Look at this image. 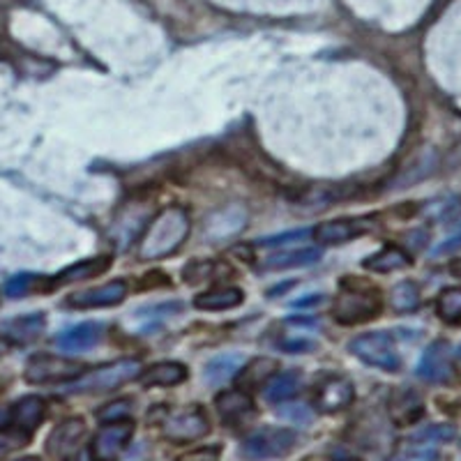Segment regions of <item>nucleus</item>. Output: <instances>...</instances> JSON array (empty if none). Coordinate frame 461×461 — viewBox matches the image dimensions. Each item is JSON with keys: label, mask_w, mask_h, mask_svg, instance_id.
Listing matches in <instances>:
<instances>
[{"label": "nucleus", "mask_w": 461, "mask_h": 461, "mask_svg": "<svg viewBox=\"0 0 461 461\" xmlns=\"http://www.w3.org/2000/svg\"><path fill=\"white\" fill-rule=\"evenodd\" d=\"M189 236V215L183 208H164L158 217L148 221L143 230L139 257L143 261H159L180 249Z\"/></svg>", "instance_id": "f257e3e1"}, {"label": "nucleus", "mask_w": 461, "mask_h": 461, "mask_svg": "<svg viewBox=\"0 0 461 461\" xmlns=\"http://www.w3.org/2000/svg\"><path fill=\"white\" fill-rule=\"evenodd\" d=\"M381 310L383 298L378 288H374L365 279H344L332 304V316L341 325H356L376 319Z\"/></svg>", "instance_id": "f03ea898"}, {"label": "nucleus", "mask_w": 461, "mask_h": 461, "mask_svg": "<svg viewBox=\"0 0 461 461\" xmlns=\"http://www.w3.org/2000/svg\"><path fill=\"white\" fill-rule=\"evenodd\" d=\"M137 376H141V362L122 357L79 376L72 385H68V393H109L134 381Z\"/></svg>", "instance_id": "7ed1b4c3"}, {"label": "nucleus", "mask_w": 461, "mask_h": 461, "mask_svg": "<svg viewBox=\"0 0 461 461\" xmlns=\"http://www.w3.org/2000/svg\"><path fill=\"white\" fill-rule=\"evenodd\" d=\"M348 351L365 365L383 369V372H397L402 367V357H399L393 335L388 332H367V335L356 337L348 344Z\"/></svg>", "instance_id": "20e7f679"}, {"label": "nucleus", "mask_w": 461, "mask_h": 461, "mask_svg": "<svg viewBox=\"0 0 461 461\" xmlns=\"http://www.w3.org/2000/svg\"><path fill=\"white\" fill-rule=\"evenodd\" d=\"M28 383L32 385H49V383L77 381L84 376V365L77 360H69L63 356H51V353H37L26 362L23 372Z\"/></svg>", "instance_id": "39448f33"}, {"label": "nucleus", "mask_w": 461, "mask_h": 461, "mask_svg": "<svg viewBox=\"0 0 461 461\" xmlns=\"http://www.w3.org/2000/svg\"><path fill=\"white\" fill-rule=\"evenodd\" d=\"M294 429H284V427H263V429L254 431L249 438L242 443V455L249 461H270L286 456L288 452L295 447Z\"/></svg>", "instance_id": "423d86ee"}, {"label": "nucleus", "mask_w": 461, "mask_h": 461, "mask_svg": "<svg viewBox=\"0 0 461 461\" xmlns=\"http://www.w3.org/2000/svg\"><path fill=\"white\" fill-rule=\"evenodd\" d=\"M210 431V420L199 406L168 413L162 422V434L173 443H192Z\"/></svg>", "instance_id": "0eeeda50"}, {"label": "nucleus", "mask_w": 461, "mask_h": 461, "mask_svg": "<svg viewBox=\"0 0 461 461\" xmlns=\"http://www.w3.org/2000/svg\"><path fill=\"white\" fill-rule=\"evenodd\" d=\"M134 436V422L131 420H121V422H109L97 431L90 446L93 461H118L122 452L130 446Z\"/></svg>", "instance_id": "6e6552de"}, {"label": "nucleus", "mask_w": 461, "mask_h": 461, "mask_svg": "<svg viewBox=\"0 0 461 461\" xmlns=\"http://www.w3.org/2000/svg\"><path fill=\"white\" fill-rule=\"evenodd\" d=\"M374 226H376L374 217H344V220H332L319 224L312 230V236H314L319 245H344V242H351L369 233V230H374Z\"/></svg>", "instance_id": "1a4fd4ad"}, {"label": "nucleus", "mask_w": 461, "mask_h": 461, "mask_svg": "<svg viewBox=\"0 0 461 461\" xmlns=\"http://www.w3.org/2000/svg\"><path fill=\"white\" fill-rule=\"evenodd\" d=\"M356 399V385L351 378L339 374H325L316 385V409L321 413H339L348 409Z\"/></svg>", "instance_id": "9d476101"}, {"label": "nucleus", "mask_w": 461, "mask_h": 461, "mask_svg": "<svg viewBox=\"0 0 461 461\" xmlns=\"http://www.w3.org/2000/svg\"><path fill=\"white\" fill-rule=\"evenodd\" d=\"M127 295V284L122 279L115 282L102 284L97 288H86V291H77L68 298L69 307L74 310H102V307H115L121 304Z\"/></svg>", "instance_id": "9b49d317"}, {"label": "nucleus", "mask_w": 461, "mask_h": 461, "mask_svg": "<svg viewBox=\"0 0 461 461\" xmlns=\"http://www.w3.org/2000/svg\"><path fill=\"white\" fill-rule=\"evenodd\" d=\"M455 374L452 367V351L447 341H434L427 346L418 365V376L427 383H447Z\"/></svg>", "instance_id": "f8f14e48"}, {"label": "nucleus", "mask_w": 461, "mask_h": 461, "mask_svg": "<svg viewBox=\"0 0 461 461\" xmlns=\"http://www.w3.org/2000/svg\"><path fill=\"white\" fill-rule=\"evenodd\" d=\"M86 436V422L81 418L63 420L47 438V452L53 459H68L81 450V440Z\"/></svg>", "instance_id": "ddd939ff"}, {"label": "nucleus", "mask_w": 461, "mask_h": 461, "mask_svg": "<svg viewBox=\"0 0 461 461\" xmlns=\"http://www.w3.org/2000/svg\"><path fill=\"white\" fill-rule=\"evenodd\" d=\"M215 406L220 411L224 425L229 427H247L257 418V406H254L252 397L242 390H226L215 399Z\"/></svg>", "instance_id": "4468645a"}, {"label": "nucleus", "mask_w": 461, "mask_h": 461, "mask_svg": "<svg viewBox=\"0 0 461 461\" xmlns=\"http://www.w3.org/2000/svg\"><path fill=\"white\" fill-rule=\"evenodd\" d=\"M275 374H279V362L275 357H254L238 372V385L242 393H254L273 381Z\"/></svg>", "instance_id": "2eb2a0df"}, {"label": "nucleus", "mask_w": 461, "mask_h": 461, "mask_svg": "<svg viewBox=\"0 0 461 461\" xmlns=\"http://www.w3.org/2000/svg\"><path fill=\"white\" fill-rule=\"evenodd\" d=\"M102 337V325L97 323H81L74 325L69 330H65L63 335H58L56 344L60 351L65 353H81L93 348Z\"/></svg>", "instance_id": "dca6fc26"}, {"label": "nucleus", "mask_w": 461, "mask_h": 461, "mask_svg": "<svg viewBox=\"0 0 461 461\" xmlns=\"http://www.w3.org/2000/svg\"><path fill=\"white\" fill-rule=\"evenodd\" d=\"M44 415H47V403L42 402L40 397L31 394V397H23L12 406V425L16 429L26 431H35L37 427L44 422Z\"/></svg>", "instance_id": "f3484780"}, {"label": "nucleus", "mask_w": 461, "mask_h": 461, "mask_svg": "<svg viewBox=\"0 0 461 461\" xmlns=\"http://www.w3.org/2000/svg\"><path fill=\"white\" fill-rule=\"evenodd\" d=\"M247 224V212L242 208H226L215 212L205 221V236L210 240H224V238L236 236L238 230Z\"/></svg>", "instance_id": "a211bd4d"}, {"label": "nucleus", "mask_w": 461, "mask_h": 461, "mask_svg": "<svg viewBox=\"0 0 461 461\" xmlns=\"http://www.w3.org/2000/svg\"><path fill=\"white\" fill-rule=\"evenodd\" d=\"M187 381V367L180 362H158L141 374V383L148 388H173Z\"/></svg>", "instance_id": "6ab92c4d"}, {"label": "nucleus", "mask_w": 461, "mask_h": 461, "mask_svg": "<svg viewBox=\"0 0 461 461\" xmlns=\"http://www.w3.org/2000/svg\"><path fill=\"white\" fill-rule=\"evenodd\" d=\"M245 300V294L236 286H224V288H212L205 294L196 295L194 307L201 312H226L236 310L238 304Z\"/></svg>", "instance_id": "aec40b11"}, {"label": "nucleus", "mask_w": 461, "mask_h": 461, "mask_svg": "<svg viewBox=\"0 0 461 461\" xmlns=\"http://www.w3.org/2000/svg\"><path fill=\"white\" fill-rule=\"evenodd\" d=\"M362 266L372 270V273H381V275H388V273H397V270H403V267L411 266V257L403 249L394 245H385L383 249H378L376 254L367 257L362 261Z\"/></svg>", "instance_id": "412c9836"}, {"label": "nucleus", "mask_w": 461, "mask_h": 461, "mask_svg": "<svg viewBox=\"0 0 461 461\" xmlns=\"http://www.w3.org/2000/svg\"><path fill=\"white\" fill-rule=\"evenodd\" d=\"M44 325V314H26V316H16L10 323H5V335L10 339L19 341V344H28V341H35L37 337L42 335Z\"/></svg>", "instance_id": "4be33fe9"}, {"label": "nucleus", "mask_w": 461, "mask_h": 461, "mask_svg": "<svg viewBox=\"0 0 461 461\" xmlns=\"http://www.w3.org/2000/svg\"><path fill=\"white\" fill-rule=\"evenodd\" d=\"M109 267V257H100V258H90V261H79L74 263V266L65 267L63 273L58 275L53 279V286H63V284H72V282H86L90 277H97Z\"/></svg>", "instance_id": "5701e85b"}, {"label": "nucleus", "mask_w": 461, "mask_h": 461, "mask_svg": "<svg viewBox=\"0 0 461 461\" xmlns=\"http://www.w3.org/2000/svg\"><path fill=\"white\" fill-rule=\"evenodd\" d=\"M321 258L319 249L314 247H303V249H294V252H279L267 257L263 267L266 270H288V267H304L312 266Z\"/></svg>", "instance_id": "b1692460"}, {"label": "nucleus", "mask_w": 461, "mask_h": 461, "mask_svg": "<svg viewBox=\"0 0 461 461\" xmlns=\"http://www.w3.org/2000/svg\"><path fill=\"white\" fill-rule=\"evenodd\" d=\"M390 413H393L397 425H411L422 415V402L413 390H402L394 394L393 403H390Z\"/></svg>", "instance_id": "393cba45"}, {"label": "nucleus", "mask_w": 461, "mask_h": 461, "mask_svg": "<svg viewBox=\"0 0 461 461\" xmlns=\"http://www.w3.org/2000/svg\"><path fill=\"white\" fill-rule=\"evenodd\" d=\"M300 383H303V378H300L298 372L277 374L266 385V399L270 403H286L288 399H294L298 394Z\"/></svg>", "instance_id": "a878e982"}, {"label": "nucleus", "mask_w": 461, "mask_h": 461, "mask_svg": "<svg viewBox=\"0 0 461 461\" xmlns=\"http://www.w3.org/2000/svg\"><path fill=\"white\" fill-rule=\"evenodd\" d=\"M240 369H242V356H238V353L217 356L205 365V381H208L210 385H220V383L236 376Z\"/></svg>", "instance_id": "bb28decb"}, {"label": "nucleus", "mask_w": 461, "mask_h": 461, "mask_svg": "<svg viewBox=\"0 0 461 461\" xmlns=\"http://www.w3.org/2000/svg\"><path fill=\"white\" fill-rule=\"evenodd\" d=\"M436 314L446 323H459L461 321V286L446 288L436 298Z\"/></svg>", "instance_id": "cd10ccee"}, {"label": "nucleus", "mask_w": 461, "mask_h": 461, "mask_svg": "<svg viewBox=\"0 0 461 461\" xmlns=\"http://www.w3.org/2000/svg\"><path fill=\"white\" fill-rule=\"evenodd\" d=\"M393 307L402 314L406 312H415L420 307V288L413 282H399L393 288Z\"/></svg>", "instance_id": "c85d7f7f"}, {"label": "nucleus", "mask_w": 461, "mask_h": 461, "mask_svg": "<svg viewBox=\"0 0 461 461\" xmlns=\"http://www.w3.org/2000/svg\"><path fill=\"white\" fill-rule=\"evenodd\" d=\"M438 450H436L434 443H422V440L411 438V443L406 447L397 452L394 456H390V461H436Z\"/></svg>", "instance_id": "c756f323"}, {"label": "nucleus", "mask_w": 461, "mask_h": 461, "mask_svg": "<svg viewBox=\"0 0 461 461\" xmlns=\"http://www.w3.org/2000/svg\"><path fill=\"white\" fill-rule=\"evenodd\" d=\"M130 411H131V402L130 399H118V402H111L106 406H102L97 411V418L109 425V422H121V420H130Z\"/></svg>", "instance_id": "7c9ffc66"}, {"label": "nucleus", "mask_w": 461, "mask_h": 461, "mask_svg": "<svg viewBox=\"0 0 461 461\" xmlns=\"http://www.w3.org/2000/svg\"><path fill=\"white\" fill-rule=\"evenodd\" d=\"M28 443V434L22 429L16 431H0V459H5L7 455L16 452Z\"/></svg>", "instance_id": "2f4dec72"}, {"label": "nucleus", "mask_w": 461, "mask_h": 461, "mask_svg": "<svg viewBox=\"0 0 461 461\" xmlns=\"http://www.w3.org/2000/svg\"><path fill=\"white\" fill-rule=\"evenodd\" d=\"M183 277H185V282H187V284L208 282V279L212 277V263H210V261L189 263V266L183 270Z\"/></svg>", "instance_id": "473e14b6"}, {"label": "nucleus", "mask_w": 461, "mask_h": 461, "mask_svg": "<svg viewBox=\"0 0 461 461\" xmlns=\"http://www.w3.org/2000/svg\"><path fill=\"white\" fill-rule=\"evenodd\" d=\"M35 275H19V277H12L5 284V294L10 298H22V295L31 294V288L35 286Z\"/></svg>", "instance_id": "72a5a7b5"}, {"label": "nucleus", "mask_w": 461, "mask_h": 461, "mask_svg": "<svg viewBox=\"0 0 461 461\" xmlns=\"http://www.w3.org/2000/svg\"><path fill=\"white\" fill-rule=\"evenodd\" d=\"M452 436H455V429L447 425H436V427H429V429L420 431V434H415L413 438L415 440H422V443H446V440H450Z\"/></svg>", "instance_id": "f704fd0d"}, {"label": "nucleus", "mask_w": 461, "mask_h": 461, "mask_svg": "<svg viewBox=\"0 0 461 461\" xmlns=\"http://www.w3.org/2000/svg\"><path fill=\"white\" fill-rule=\"evenodd\" d=\"M310 236H312V233L307 229L288 230V233H282V236L266 238V240H261V245L263 247H282V245H288V242H304Z\"/></svg>", "instance_id": "c9c22d12"}, {"label": "nucleus", "mask_w": 461, "mask_h": 461, "mask_svg": "<svg viewBox=\"0 0 461 461\" xmlns=\"http://www.w3.org/2000/svg\"><path fill=\"white\" fill-rule=\"evenodd\" d=\"M279 415L295 420V422H304V425L312 420V413L307 411V406H303V403H300V406H291V409H282L279 411Z\"/></svg>", "instance_id": "e433bc0d"}, {"label": "nucleus", "mask_w": 461, "mask_h": 461, "mask_svg": "<svg viewBox=\"0 0 461 461\" xmlns=\"http://www.w3.org/2000/svg\"><path fill=\"white\" fill-rule=\"evenodd\" d=\"M178 461H217V450H196L180 456Z\"/></svg>", "instance_id": "4c0bfd02"}, {"label": "nucleus", "mask_w": 461, "mask_h": 461, "mask_svg": "<svg viewBox=\"0 0 461 461\" xmlns=\"http://www.w3.org/2000/svg\"><path fill=\"white\" fill-rule=\"evenodd\" d=\"M456 247H461V236L452 238V240H446L443 245L438 247V249H436L434 254H447V252H452V249H456Z\"/></svg>", "instance_id": "58836bf2"}, {"label": "nucleus", "mask_w": 461, "mask_h": 461, "mask_svg": "<svg viewBox=\"0 0 461 461\" xmlns=\"http://www.w3.org/2000/svg\"><path fill=\"white\" fill-rule=\"evenodd\" d=\"M65 461H93V455L88 450H77L72 456H68Z\"/></svg>", "instance_id": "ea45409f"}, {"label": "nucleus", "mask_w": 461, "mask_h": 461, "mask_svg": "<svg viewBox=\"0 0 461 461\" xmlns=\"http://www.w3.org/2000/svg\"><path fill=\"white\" fill-rule=\"evenodd\" d=\"M7 425H12V411L0 409V431L5 429Z\"/></svg>", "instance_id": "a19ab883"}, {"label": "nucleus", "mask_w": 461, "mask_h": 461, "mask_svg": "<svg viewBox=\"0 0 461 461\" xmlns=\"http://www.w3.org/2000/svg\"><path fill=\"white\" fill-rule=\"evenodd\" d=\"M19 461H40V459H35V456H23V459H19Z\"/></svg>", "instance_id": "79ce46f5"}, {"label": "nucleus", "mask_w": 461, "mask_h": 461, "mask_svg": "<svg viewBox=\"0 0 461 461\" xmlns=\"http://www.w3.org/2000/svg\"><path fill=\"white\" fill-rule=\"evenodd\" d=\"M456 356H459V360H461V346H459V353H456Z\"/></svg>", "instance_id": "37998d69"}]
</instances>
